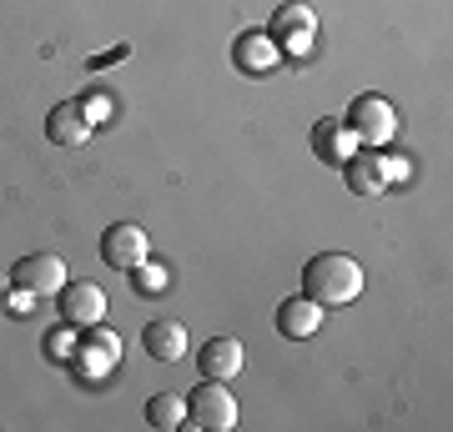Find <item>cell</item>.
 Wrapping results in <instances>:
<instances>
[{"label": "cell", "instance_id": "7c38bea8", "mask_svg": "<svg viewBox=\"0 0 453 432\" xmlns=\"http://www.w3.org/2000/svg\"><path fill=\"white\" fill-rule=\"evenodd\" d=\"M277 332L282 337H312L323 332V307L312 302V297H282V307H277Z\"/></svg>", "mask_w": 453, "mask_h": 432}, {"label": "cell", "instance_id": "ba28073f", "mask_svg": "<svg viewBox=\"0 0 453 432\" xmlns=\"http://www.w3.org/2000/svg\"><path fill=\"white\" fill-rule=\"evenodd\" d=\"M91 131H96V121H91V111H86L81 101H56L46 116V136L56 146H86L91 141Z\"/></svg>", "mask_w": 453, "mask_h": 432}, {"label": "cell", "instance_id": "ac0fdd59", "mask_svg": "<svg viewBox=\"0 0 453 432\" xmlns=\"http://www.w3.org/2000/svg\"><path fill=\"white\" fill-rule=\"evenodd\" d=\"M127 56H131V46H116V50H106V56H96L91 71H101V65H111V61H127Z\"/></svg>", "mask_w": 453, "mask_h": 432}, {"label": "cell", "instance_id": "30bf717a", "mask_svg": "<svg viewBox=\"0 0 453 432\" xmlns=\"http://www.w3.org/2000/svg\"><path fill=\"white\" fill-rule=\"evenodd\" d=\"M242 368H247V347L237 337H211V342H202V377L226 383V377H237Z\"/></svg>", "mask_w": 453, "mask_h": 432}, {"label": "cell", "instance_id": "277c9868", "mask_svg": "<svg viewBox=\"0 0 453 432\" xmlns=\"http://www.w3.org/2000/svg\"><path fill=\"white\" fill-rule=\"evenodd\" d=\"M11 282H16L20 297H56L71 282V272H65V261L56 252H31L11 267Z\"/></svg>", "mask_w": 453, "mask_h": 432}, {"label": "cell", "instance_id": "9c48e42d", "mask_svg": "<svg viewBox=\"0 0 453 432\" xmlns=\"http://www.w3.org/2000/svg\"><path fill=\"white\" fill-rule=\"evenodd\" d=\"M232 61H237V71H247V76H267V71L282 61V50H277V41L267 31H242L237 46H232Z\"/></svg>", "mask_w": 453, "mask_h": 432}, {"label": "cell", "instance_id": "7a4b0ae2", "mask_svg": "<svg viewBox=\"0 0 453 432\" xmlns=\"http://www.w3.org/2000/svg\"><path fill=\"white\" fill-rule=\"evenodd\" d=\"M181 402H187V422L181 428H196V432H232L237 428V398L217 377H202L192 387V398H181Z\"/></svg>", "mask_w": 453, "mask_h": 432}, {"label": "cell", "instance_id": "9a60e30c", "mask_svg": "<svg viewBox=\"0 0 453 432\" xmlns=\"http://www.w3.org/2000/svg\"><path fill=\"white\" fill-rule=\"evenodd\" d=\"M312 151L323 161H348L353 156V136H348L342 121H323V126L312 131Z\"/></svg>", "mask_w": 453, "mask_h": 432}, {"label": "cell", "instance_id": "5bb4252c", "mask_svg": "<svg viewBox=\"0 0 453 432\" xmlns=\"http://www.w3.org/2000/svg\"><path fill=\"white\" fill-rule=\"evenodd\" d=\"M81 362H91L96 372H106V368H116V362H121V342H116L101 322L81 332Z\"/></svg>", "mask_w": 453, "mask_h": 432}, {"label": "cell", "instance_id": "d6986e66", "mask_svg": "<svg viewBox=\"0 0 453 432\" xmlns=\"http://www.w3.org/2000/svg\"><path fill=\"white\" fill-rule=\"evenodd\" d=\"M11 302H16V282H11V277H0V312H5Z\"/></svg>", "mask_w": 453, "mask_h": 432}, {"label": "cell", "instance_id": "4fadbf2b", "mask_svg": "<svg viewBox=\"0 0 453 432\" xmlns=\"http://www.w3.org/2000/svg\"><path fill=\"white\" fill-rule=\"evenodd\" d=\"M342 177L357 196H378L393 177V156H348L342 161Z\"/></svg>", "mask_w": 453, "mask_h": 432}, {"label": "cell", "instance_id": "6da1fadb", "mask_svg": "<svg viewBox=\"0 0 453 432\" xmlns=\"http://www.w3.org/2000/svg\"><path fill=\"white\" fill-rule=\"evenodd\" d=\"M303 297H312L318 307H348L363 297V267L348 252H318L303 267Z\"/></svg>", "mask_w": 453, "mask_h": 432}, {"label": "cell", "instance_id": "52a82bcc", "mask_svg": "<svg viewBox=\"0 0 453 432\" xmlns=\"http://www.w3.org/2000/svg\"><path fill=\"white\" fill-rule=\"evenodd\" d=\"M267 35L277 41V50H308L312 35H318V16H312V5H303V0H288V5L273 16Z\"/></svg>", "mask_w": 453, "mask_h": 432}, {"label": "cell", "instance_id": "8fae6325", "mask_svg": "<svg viewBox=\"0 0 453 432\" xmlns=\"http://www.w3.org/2000/svg\"><path fill=\"white\" fill-rule=\"evenodd\" d=\"M142 347L151 362H181L187 357V327L172 317L162 322H146V332H142Z\"/></svg>", "mask_w": 453, "mask_h": 432}, {"label": "cell", "instance_id": "3957f363", "mask_svg": "<svg viewBox=\"0 0 453 432\" xmlns=\"http://www.w3.org/2000/svg\"><path fill=\"white\" fill-rule=\"evenodd\" d=\"M342 126H348V136L363 146H383L393 136V126H398V111H393L388 96H357L353 106H348V116H342Z\"/></svg>", "mask_w": 453, "mask_h": 432}, {"label": "cell", "instance_id": "5b68a950", "mask_svg": "<svg viewBox=\"0 0 453 432\" xmlns=\"http://www.w3.org/2000/svg\"><path fill=\"white\" fill-rule=\"evenodd\" d=\"M56 312H61L65 332H86V327H96V322H106V292L96 287V282H65L61 292H56Z\"/></svg>", "mask_w": 453, "mask_h": 432}, {"label": "cell", "instance_id": "8992f818", "mask_svg": "<svg viewBox=\"0 0 453 432\" xmlns=\"http://www.w3.org/2000/svg\"><path fill=\"white\" fill-rule=\"evenodd\" d=\"M101 256H106L111 272H131V267H142L151 256V241H146V231L136 222H116L101 231Z\"/></svg>", "mask_w": 453, "mask_h": 432}, {"label": "cell", "instance_id": "e0dca14e", "mask_svg": "<svg viewBox=\"0 0 453 432\" xmlns=\"http://www.w3.org/2000/svg\"><path fill=\"white\" fill-rule=\"evenodd\" d=\"M131 277H136L131 287L142 292V297H157V292H166V287H172V272H166V267H151V261H142V267H131Z\"/></svg>", "mask_w": 453, "mask_h": 432}, {"label": "cell", "instance_id": "2e32d148", "mask_svg": "<svg viewBox=\"0 0 453 432\" xmlns=\"http://www.w3.org/2000/svg\"><path fill=\"white\" fill-rule=\"evenodd\" d=\"M146 422H151V428H162V432L181 428V422H187V402L172 398V392H157V398L146 402Z\"/></svg>", "mask_w": 453, "mask_h": 432}]
</instances>
